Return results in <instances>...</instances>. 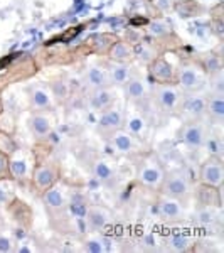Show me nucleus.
Listing matches in <instances>:
<instances>
[{"label": "nucleus", "instance_id": "f257e3e1", "mask_svg": "<svg viewBox=\"0 0 224 253\" xmlns=\"http://www.w3.org/2000/svg\"><path fill=\"white\" fill-rule=\"evenodd\" d=\"M158 189H160L162 196H169V198L176 199H187L192 194V186H190V181L186 172L165 174Z\"/></svg>", "mask_w": 224, "mask_h": 253}, {"label": "nucleus", "instance_id": "f03ea898", "mask_svg": "<svg viewBox=\"0 0 224 253\" xmlns=\"http://www.w3.org/2000/svg\"><path fill=\"white\" fill-rule=\"evenodd\" d=\"M155 101L158 108L165 113H176L179 107H181V91L179 88L170 84H157L155 86Z\"/></svg>", "mask_w": 224, "mask_h": 253}, {"label": "nucleus", "instance_id": "7ed1b4c3", "mask_svg": "<svg viewBox=\"0 0 224 253\" xmlns=\"http://www.w3.org/2000/svg\"><path fill=\"white\" fill-rule=\"evenodd\" d=\"M125 126V115L120 108H108L101 112V117L98 120L96 130L103 137H110L113 132H118Z\"/></svg>", "mask_w": 224, "mask_h": 253}, {"label": "nucleus", "instance_id": "20e7f679", "mask_svg": "<svg viewBox=\"0 0 224 253\" xmlns=\"http://www.w3.org/2000/svg\"><path fill=\"white\" fill-rule=\"evenodd\" d=\"M164 177H165V170L162 169L160 164H157V162H153V161H147L144 164L138 166V169H137L138 182L147 187L157 189V187H160Z\"/></svg>", "mask_w": 224, "mask_h": 253}, {"label": "nucleus", "instance_id": "39448f33", "mask_svg": "<svg viewBox=\"0 0 224 253\" xmlns=\"http://www.w3.org/2000/svg\"><path fill=\"white\" fill-rule=\"evenodd\" d=\"M199 179L202 184H209L214 187H221L224 181V167L221 159L211 157L201 166V172H199Z\"/></svg>", "mask_w": 224, "mask_h": 253}, {"label": "nucleus", "instance_id": "423d86ee", "mask_svg": "<svg viewBox=\"0 0 224 253\" xmlns=\"http://www.w3.org/2000/svg\"><path fill=\"white\" fill-rule=\"evenodd\" d=\"M176 80L177 84L181 86L184 91H197L206 84V78L199 69H195L192 66H182L176 73Z\"/></svg>", "mask_w": 224, "mask_h": 253}, {"label": "nucleus", "instance_id": "0eeeda50", "mask_svg": "<svg viewBox=\"0 0 224 253\" xmlns=\"http://www.w3.org/2000/svg\"><path fill=\"white\" fill-rule=\"evenodd\" d=\"M206 126L201 122H187L182 130V142L189 150H199L204 147L206 142Z\"/></svg>", "mask_w": 224, "mask_h": 253}, {"label": "nucleus", "instance_id": "6e6552de", "mask_svg": "<svg viewBox=\"0 0 224 253\" xmlns=\"http://www.w3.org/2000/svg\"><path fill=\"white\" fill-rule=\"evenodd\" d=\"M149 76L157 84H170L176 80V69L164 58H155L149 64Z\"/></svg>", "mask_w": 224, "mask_h": 253}, {"label": "nucleus", "instance_id": "1a4fd4ad", "mask_svg": "<svg viewBox=\"0 0 224 253\" xmlns=\"http://www.w3.org/2000/svg\"><path fill=\"white\" fill-rule=\"evenodd\" d=\"M58 169H56L52 164H40L34 169V174H32V181H34L36 189L39 191L40 194L44 193L49 187L56 186L58 182Z\"/></svg>", "mask_w": 224, "mask_h": 253}, {"label": "nucleus", "instance_id": "9d476101", "mask_svg": "<svg viewBox=\"0 0 224 253\" xmlns=\"http://www.w3.org/2000/svg\"><path fill=\"white\" fill-rule=\"evenodd\" d=\"M107 138L110 147L116 154H121V156H128V154H133L135 150H138V142L135 140V137L130 132H123V128L118 130V132H113Z\"/></svg>", "mask_w": 224, "mask_h": 253}, {"label": "nucleus", "instance_id": "9b49d317", "mask_svg": "<svg viewBox=\"0 0 224 253\" xmlns=\"http://www.w3.org/2000/svg\"><path fill=\"white\" fill-rule=\"evenodd\" d=\"M206 103L204 96H189L181 101V113L187 122H201L206 115Z\"/></svg>", "mask_w": 224, "mask_h": 253}, {"label": "nucleus", "instance_id": "f8f14e48", "mask_svg": "<svg viewBox=\"0 0 224 253\" xmlns=\"http://www.w3.org/2000/svg\"><path fill=\"white\" fill-rule=\"evenodd\" d=\"M195 199H197L199 208H211V210H219L223 203L219 187L202 184V182L195 189Z\"/></svg>", "mask_w": 224, "mask_h": 253}, {"label": "nucleus", "instance_id": "ddd939ff", "mask_svg": "<svg viewBox=\"0 0 224 253\" xmlns=\"http://www.w3.org/2000/svg\"><path fill=\"white\" fill-rule=\"evenodd\" d=\"M86 221H88V228L91 231H103L107 230L112 223V214L107 208H101V206H88L86 211Z\"/></svg>", "mask_w": 224, "mask_h": 253}, {"label": "nucleus", "instance_id": "4468645a", "mask_svg": "<svg viewBox=\"0 0 224 253\" xmlns=\"http://www.w3.org/2000/svg\"><path fill=\"white\" fill-rule=\"evenodd\" d=\"M158 211H160L162 218L170 223H177L184 218V208L181 205V199L169 198V196H164L158 201Z\"/></svg>", "mask_w": 224, "mask_h": 253}, {"label": "nucleus", "instance_id": "2eb2a0df", "mask_svg": "<svg viewBox=\"0 0 224 253\" xmlns=\"http://www.w3.org/2000/svg\"><path fill=\"white\" fill-rule=\"evenodd\" d=\"M83 81H84V86L91 88V89H100V88H108L110 86L107 69H103L100 66L86 68L84 76H83Z\"/></svg>", "mask_w": 224, "mask_h": 253}, {"label": "nucleus", "instance_id": "dca6fc26", "mask_svg": "<svg viewBox=\"0 0 224 253\" xmlns=\"http://www.w3.org/2000/svg\"><path fill=\"white\" fill-rule=\"evenodd\" d=\"M27 125H29L31 133L36 138H44L52 132V118L47 115H42V113H34V115H31L29 120H27Z\"/></svg>", "mask_w": 224, "mask_h": 253}, {"label": "nucleus", "instance_id": "f3484780", "mask_svg": "<svg viewBox=\"0 0 224 253\" xmlns=\"http://www.w3.org/2000/svg\"><path fill=\"white\" fill-rule=\"evenodd\" d=\"M108 58L113 63H128L135 58V47L125 41H116L108 49Z\"/></svg>", "mask_w": 224, "mask_h": 253}, {"label": "nucleus", "instance_id": "a211bd4d", "mask_svg": "<svg viewBox=\"0 0 224 253\" xmlns=\"http://www.w3.org/2000/svg\"><path fill=\"white\" fill-rule=\"evenodd\" d=\"M113 105V93L108 88L93 89L91 96H89V107L95 112H105V110L112 108Z\"/></svg>", "mask_w": 224, "mask_h": 253}, {"label": "nucleus", "instance_id": "6ab92c4d", "mask_svg": "<svg viewBox=\"0 0 224 253\" xmlns=\"http://www.w3.org/2000/svg\"><path fill=\"white\" fill-rule=\"evenodd\" d=\"M107 73L110 84H113V86H123L132 78V69L125 63H113L112 66H108Z\"/></svg>", "mask_w": 224, "mask_h": 253}, {"label": "nucleus", "instance_id": "aec40b11", "mask_svg": "<svg viewBox=\"0 0 224 253\" xmlns=\"http://www.w3.org/2000/svg\"><path fill=\"white\" fill-rule=\"evenodd\" d=\"M29 101L31 107L36 110H47L54 103V96L51 91H47L46 88H32L29 91Z\"/></svg>", "mask_w": 224, "mask_h": 253}, {"label": "nucleus", "instance_id": "412c9836", "mask_svg": "<svg viewBox=\"0 0 224 253\" xmlns=\"http://www.w3.org/2000/svg\"><path fill=\"white\" fill-rule=\"evenodd\" d=\"M42 203H44V206H46L47 210L59 211V210H63V208L66 206V198H64L63 191H61L59 187L52 186V187H49V189H46L42 193Z\"/></svg>", "mask_w": 224, "mask_h": 253}, {"label": "nucleus", "instance_id": "4be33fe9", "mask_svg": "<svg viewBox=\"0 0 224 253\" xmlns=\"http://www.w3.org/2000/svg\"><path fill=\"white\" fill-rule=\"evenodd\" d=\"M123 93H125V98H127V100L140 101V100H144L147 95V86L142 80L132 76V78L123 84Z\"/></svg>", "mask_w": 224, "mask_h": 253}, {"label": "nucleus", "instance_id": "5701e85b", "mask_svg": "<svg viewBox=\"0 0 224 253\" xmlns=\"http://www.w3.org/2000/svg\"><path fill=\"white\" fill-rule=\"evenodd\" d=\"M201 68L202 71L206 73V75H219V73H223V59L219 54H216V52H207L201 58Z\"/></svg>", "mask_w": 224, "mask_h": 253}, {"label": "nucleus", "instance_id": "b1692460", "mask_svg": "<svg viewBox=\"0 0 224 253\" xmlns=\"http://www.w3.org/2000/svg\"><path fill=\"white\" fill-rule=\"evenodd\" d=\"M206 113L213 118L214 122L221 124L224 120V96L223 95H214L211 96V100L206 103Z\"/></svg>", "mask_w": 224, "mask_h": 253}, {"label": "nucleus", "instance_id": "393cba45", "mask_svg": "<svg viewBox=\"0 0 224 253\" xmlns=\"http://www.w3.org/2000/svg\"><path fill=\"white\" fill-rule=\"evenodd\" d=\"M93 172H95L98 181L101 182H112L115 179V170L105 159H98V161L93 162Z\"/></svg>", "mask_w": 224, "mask_h": 253}, {"label": "nucleus", "instance_id": "a878e982", "mask_svg": "<svg viewBox=\"0 0 224 253\" xmlns=\"http://www.w3.org/2000/svg\"><path fill=\"white\" fill-rule=\"evenodd\" d=\"M176 10L181 17H194V15H201L202 7L195 0H182L176 3Z\"/></svg>", "mask_w": 224, "mask_h": 253}, {"label": "nucleus", "instance_id": "bb28decb", "mask_svg": "<svg viewBox=\"0 0 224 253\" xmlns=\"http://www.w3.org/2000/svg\"><path fill=\"white\" fill-rule=\"evenodd\" d=\"M169 248L172 252H187L190 247V238L186 233H174L169 238Z\"/></svg>", "mask_w": 224, "mask_h": 253}, {"label": "nucleus", "instance_id": "cd10ccee", "mask_svg": "<svg viewBox=\"0 0 224 253\" xmlns=\"http://www.w3.org/2000/svg\"><path fill=\"white\" fill-rule=\"evenodd\" d=\"M0 152L9 157H12L17 152V144H15V140L12 138L10 133L3 132V130H0Z\"/></svg>", "mask_w": 224, "mask_h": 253}, {"label": "nucleus", "instance_id": "c85d7f7f", "mask_svg": "<svg viewBox=\"0 0 224 253\" xmlns=\"http://www.w3.org/2000/svg\"><path fill=\"white\" fill-rule=\"evenodd\" d=\"M69 208H71V211L75 216L84 218V216H86V211H88V203L81 194H75L71 198V201H69Z\"/></svg>", "mask_w": 224, "mask_h": 253}, {"label": "nucleus", "instance_id": "c756f323", "mask_svg": "<svg viewBox=\"0 0 224 253\" xmlns=\"http://www.w3.org/2000/svg\"><path fill=\"white\" fill-rule=\"evenodd\" d=\"M9 170L10 175L15 179H26L27 175V162L24 159H10L9 161Z\"/></svg>", "mask_w": 224, "mask_h": 253}, {"label": "nucleus", "instance_id": "7c9ffc66", "mask_svg": "<svg viewBox=\"0 0 224 253\" xmlns=\"http://www.w3.org/2000/svg\"><path fill=\"white\" fill-rule=\"evenodd\" d=\"M83 252L86 253H103L107 252V245L100 236H89L83 243Z\"/></svg>", "mask_w": 224, "mask_h": 253}, {"label": "nucleus", "instance_id": "2f4dec72", "mask_svg": "<svg viewBox=\"0 0 224 253\" xmlns=\"http://www.w3.org/2000/svg\"><path fill=\"white\" fill-rule=\"evenodd\" d=\"M204 147L207 149V152L211 154V157H218V159H221V157H223L224 145H223V140H221V138H218V137L207 138V137H206Z\"/></svg>", "mask_w": 224, "mask_h": 253}, {"label": "nucleus", "instance_id": "473e14b6", "mask_svg": "<svg viewBox=\"0 0 224 253\" xmlns=\"http://www.w3.org/2000/svg\"><path fill=\"white\" fill-rule=\"evenodd\" d=\"M149 32L153 38H164V36H167L170 32V27L164 20H152V22L149 24Z\"/></svg>", "mask_w": 224, "mask_h": 253}, {"label": "nucleus", "instance_id": "72a5a7b5", "mask_svg": "<svg viewBox=\"0 0 224 253\" xmlns=\"http://www.w3.org/2000/svg\"><path fill=\"white\" fill-rule=\"evenodd\" d=\"M127 128L132 135H137V133H142L145 130V120L140 117H130L127 120Z\"/></svg>", "mask_w": 224, "mask_h": 253}, {"label": "nucleus", "instance_id": "f704fd0d", "mask_svg": "<svg viewBox=\"0 0 224 253\" xmlns=\"http://www.w3.org/2000/svg\"><path fill=\"white\" fill-rule=\"evenodd\" d=\"M199 221H201L202 224H213V223H216L214 210H211V208H201V213H199Z\"/></svg>", "mask_w": 224, "mask_h": 253}, {"label": "nucleus", "instance_id": "c9c22d12", "mask_svg": "<svg viewBox=\"0 0 224 253\" xmlns=\"http://www.w3.org/2000/svg\"><path fill=\"white\" fill-rule=\"evenodd\" d=\"M52 96H56L58 100L61 98H66L68 96V84L64 83V81H56L54 84H52Z\"/></svg>", "mask_w": 224, "mask_h": 253}, {"label": "nucleus", "instance_id": "e433bc0d", "mask_svg": "<svg viewBox=\"0 0 224 253\" xmlns=\"http://www.w3.org/2000/svg\"><path fill=\"white\" fill-rule=\"evenodd\" d=\"M15 252L14 240L7 235H0V253H12Z\"/></svg>", "mask_w": 224, "mask_h": 253}, {"label": "nucleus", "instance_id": "4c0bfd02", "mask_svg": "<svg viewBox=\"0 0 224 253\" xmlns=\"http://www.w3.org/2000/svg\"><path fill=\"white\" fill-rule=\"evenodd\" d=\"M9 161H10L9 156H5V154L0 152V181H3V179H7L10 175Z\"/></svg>", "mask_w": 224, "mask_h": 253}, {"label": "nucleus", "instance_id": "58836bf2", "mask_svg": "<svg viewBox=\"0 0 224 253\" xmlns=\"http://www.w3.org/2000/svg\"><path fill=\"white\" fill-rule=\"evenodd\" d=\"M211 27H213V32L216 36H218L219 39L224 38V22L221 19V15H218V17H214L213 24H211Z\"/></svg>", "mask_w": 224, "mask_h": 253}, {"label": "nucleus", "instance_id": "ea45409f", "mask_svg": "<svg viewBox=\"0 0 224 253\" xmlns=\"http://www.w3.org/2000/svg\"><path fill=\"white\" fill-rule=\"evenodd\" d=\"M216 76V81H214V93L216 95H224V81H223V75H214Z\"/></svg>", "mask_w": 224, "mask_h": 253}, {"label": "nucleus", "instance_id": "a19ab883", "mask_svg": "<svg viewBox=\"0 0 224 253\" xmlns=\"http://www.w3.org/2000/svg\"><path fill=\"white\" fill-rule=\"evenodd\" d=\"M15 252H19V253H27V252H31V250H29L27 247H20V248H17Z\"/></svg>", "mask_w": 224, "mask_h": 253}]
</instances>
